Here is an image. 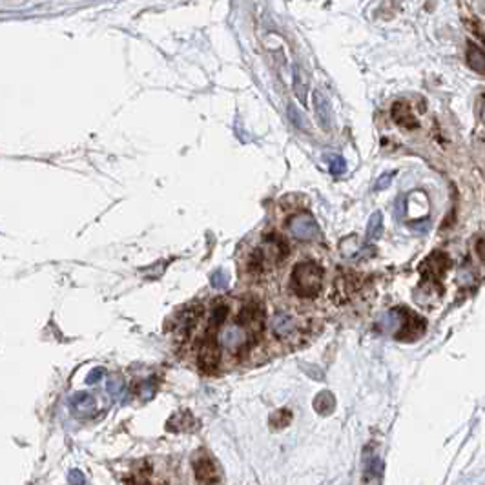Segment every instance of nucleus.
Wrapping results in <instances>:
<instances>
[{
  "label": "nucleus",
  "mask_w": 485,
  "mask_h": 485,
  "mask_svg": "<svg viewBox=\"0 0 485 485\" xmlns=\"http://www.w3.org/2000/svg\"><path fill=\"white\" fill-rule=\"evenodd\" d=\"M288 252V243L283 239L279 234H266L263 237L261 245L256 246L252 250L250 257H248V270L252 274H261L265 272L268 266H274L277 263H281L287 259Z\"/></svg>",
  "instance_id": "nucleus-1"
},
{
  "label": "nucleus",
  "mask_w": 485,
  "mask_h": 485,
  "mask_svg": "<svg viewBox=\"0 0 485 485\" xmlns=\"http://www.w3.org/2000/svg\"><path fill=\"white\" fill-rule=\"evenodd\" d=\"M323 287V266L316 261H299L292 268L290 290L299 298H314Z\"/></svg>",
  "instance_id": "nucleus-2"
},
{
  "label": "nucleus",
  "mask_w": 485,
  "mask_h": 485,
  "mask_svg": "<svg viewBox=\"0 0 485 485\" xmlns=\"http://www.w3.org/2000/svg\"><path fill=\"white\" fill-rule=\"evenodd\" d=\"M256 336L250 330L235 321L234 325H226L219 334H217V345L219 349L228 350L230 354H241L256 343Z\"/></svg>",
  "instance_id": "nucleus-3"
},
{
  "label": "nucleus",
  "mask_w": 485,
  "mask_h": 485,
  "mask_svg": "<svg viewBox=\"0 0 485 485\" xmlns=\"http://www.w3.org/2000/svg\"><path fill=\"white\" fill-rule=\"evenodd\" d=\"M237 323L250 330L252 334L259 338L265 330V308L257 301H248L243 305L239 316H237Z\"/></svg>",
  "instance_id": "nucleus-4"
},
{
  "label": "nucleus",
  "mask_w": 485,
  "mask_h": 485,
  "mask_svg": "<svg viewBox=\"0 0 485 485\" xmlns=\"http://www.w3.org/2000/svg\"><path fill=\"white\" fill-rule=\"evenodd\" d=\"M288 232L299 241H312L319 235V226L312 215L299 214L288 221Z\"/></svg>",
  "instance_id": "nucleus-5"
},
{
  "label": "nucleus",
  "mask_w": 485,
  "mask_h": 485,
  "mask_svg": "<svg viewBox=\"0 0 485 485\" xmlns=\"http://www.w3.org/2000/svg\"><path fill=\"white\" fill-rule=\"evenodd\" d=\"M193 473H195V478L203 485H217L219 484V473H217V467L212 462L206 453H197L193 456Z\"/></svg>",
  "instance_id": "nucleus-6"
},
{
  "label": "nucleus",
  "mask_w": 485,
  "mask_h": 485,
  "mask_svg": "<svg viewBox=\"0 0 485 485\" xmlns=\"http://www.w3.org/2000/svg\"><path fill=\"white\" fill-rule=\"evenodd\" d=\"M272 330L277 338L292 339L301 334V323L294 318L292 314L281 310V312L274 314V318H272Z\"/></svg>",
  "instance_id": "nucleus-7"
},
{
  "label": "nucleus",
  "mask_w": 485,
  "mask_h": 485,
  "mask_svg": "<svg viewBox=\"0 0 485 485\" xmlns=\"http://www.w3.org/2000/svg\"><path fill=\"white\" fill-rule=\"evenodd\" d=\"M230 316V307L226 301H215L210 310L208 321H206V338L217 339V334L226 327V319Z\"/></svg>",
  "instance_id": "nucleus-8"
},
{
  "label": "nucleus",
  "mask_w": 485,
  "mask_h": 485,
  "mask_svg": "<svg viewBox=\"0 0 485 485\" xmlns=\"http://www.w3.org/2000/svg\"><path fill=\"white\" fill-rule=\"evenodd\" d=\"M402 329L396 332V338L402 341H412V339L420 338L425 332V321L414 312H409L405 308H402Z\"/></svg>",
  "instance_id": "nucleus-9"
},
{
  "label": "nucleus",
  "mask_w": 485,
  "mask_h": 485,
  "mask_svg": "<svg viewBox=\"0 0 485 485\" xmlns=\"http://www.w3.org/2000/svg\"><path fill=\"white\" fill-rule=\"evenodd\" d=\"M221 363V349L215 339H204L203 347L199 350V365L204 371H214Z\"/></svg>",
  "instance_id": "nucleus-10"
},
{
  "label": "nucleus",
  "mask_w": 485,
  "mask_h": 485,
  "mask_svg": "<svg viewBox=\"0 0 485 485\" xmlns=\"http://www.w3.org/2000/svg\"><path fill=\"white\" fill-rule=\"evenodd\" d=\"M69 407H72V412L77 418H88L94 416L95 411H97V402H95V398L91 394L77 392L69 400Z\"/></svg>",
  "instance_id": "nucleus-11"
},
{
  "label": "nucleus",
  "mask_w": 485,
  "mask_h": 485,
  "mask_svg": "<svg viewBox=\"0 0 485 485\" xmlns=\"http://www.w3.org/2000/svg\"><path fill=\"white\" fill-rule=\"evenodd\" d=\"M449 268V259L442 252H434L433 256L425 259L422 266V272L427 276V279H440Z\"/></svg>",
  "instance_id": "nucleus-12"
},
{
  "label": "nucleus",
  "mask_w": 485,
  "mask_h": 485,
  "mask_svg": "<svg viewBox=\"0 0 485 485\" xmlns=\"http://www.w3.org/2000/svg\"><path fill=\"white\" fill-rule=\"evenodd\" d=\"M392 119L396 122L398 126L402 128H407V130H412V128H418V120L412 114V108L409 103L405 100H398L392 106Z\"/></svg>",
  "instance_id": "nucleus-13"
},
{
  "label": "nucleus",
  "mask_w": 485,
  "mask_h": 485,
  "mask_svg": "<svg viewBox=\"0 0 485 485\" xmlns=\"http://www.w3.org/2000/svg\"><path fill=\"white\" fill-rule=\"evenodd\" d=\"M314 105H316V114H318L319 125L329 130L330 122H332V111H330L329 100L325 99V95L321 94L319 89L314 91Z\"/></svg>",
  "instance_id": "nucleus-14"
},
{
  "label": "nucleus",
  "mask_w": 485,
  "mask_h": 485,
  "mask_svg": "<svg viewBox=\"0 0 485 485\" xmlns=\"http://www.w3.org/2000/svg\"><path fill=\"white\" fill-rule=\"evenodd\" d=\"M467 64L471 66V69L485 75V52L475 42H471L467 46Z\"/></svg>",
  "instance_id": "nucleus-15"
},
{
  "label": "nucleus",
  "mask_w": 485,
  "mask_h": 485,
  "mask_svg": "<svg viewBox=\"0 0 485 485\" xmlns=\"http://www.w3.org/2000/svg\"><path fill=\"white\" fill-rule=\"evenodd\" d=\"M294 94L298 95L303 105H307V83L303 80V72L298 64L294 66Z\"/></svg>",
  "instance_id": "nucleus-16"
},
{
  "label": "nucleus",
  "mask_w": 485,
  "mask_h": 485,
  "mask_svg": "<svg viewBox=\"0 0 485 485\" xmlns=\"http://www.w3.org/2000/svg\"><path fill=\"white\" fill-rule=\"evenodd\" d=\"M381 228H383V219H381L380 212L372 214V217L369 219V224H367V235L369 239H374L378 235L381 234Z\"/></svg>",
  "instance_id": "nucleus-17"
},
{
  "label": "nucleus",
  "mask_w": 485,
  "mask_h": 485,
  "mask_svg": "<svg viewBox=\"0 0 485 485\" xmlns=\"http://www.w3.org/2000/svg\"><path fill=\"white\" fill-rule=\"evenodd\" d=\"M314 405H316V409H318L319 412H329L330 409L334 407V398H332L330 392H321V394L316 398Z\"/></svg>",
  "instance_id": "nucleus-18"
},
{
  "label": "nucleus",
  "mask_w": 485,
  "mask_h": 485,
  "mask_svg": "<svg viewBox=\"0 0 485 485\" xmlns=\"http://www.w3.org/2000/svg\"><path fill=\"white\" fill-rule=\"evenodd\" d=\"M210 281H212V287H214V288H219V290H224V288L228 287V283H230L228 272H226V270H215L214 274H212V277H210Z\"/></svg>",
  "instance_id": "nucleus-19"
},
{
  "label": "nucleus",
  "mask_w": 485,
  "mask_h": 485,
  "mask_svg": "<svg viewBox=\"0 0 485 485\" xmlns=\"http://www.w3.org/2000/svg\"><path fill=\"white\" fill-rule=\"evenodd\" d=\"M329 168H330V173L334 175V177H339V175H343L345 170H347V162H345L343 157H332L329 161Z\"/></svg>",
  "instance_id": "nucleus-20"
},
{
  "label": "nucleus",
  "mask_w": 485,
  "mask_h": 485,
  "mask_svg": "<svg viewBox=\"0 0 485 485\" xmlns=\"http://www.w3.org/2000/svg\"><path fill=\"white\" fill-rule=\"evenodd\" d=\"M106 391L110 392L114 398H120L122 392H125V383L119 378H110V380L106 381Z\"/></svg>",
  "instance_id": "nucleus-21"
},
{
  "label": "nucleus",
  "mask_w": 485,
  "mask_h": 485,
  "mask_svg": "<svg viewBox=\"0 0 485 485\" xmlns=\"http://www.w3.org/2000/svg\"><path fill=\"white\" fill-rule=\"evenodd\" d=\"M290 418H292L290 411H287V409H285V411H279L277 414H274V416H272V423H274V425H277V427H285V425L290 422Z\"/></svg>",
  "instance_id": "nucleus-22"
},
{
  "label": "nucleus",
  "mask_w": 485,
  "mask_h": 485,
  "mask_svg": "<svg viewBox=\"0 0 485 485\" xmlns=\"http://www.w3.org/2000/svg\"><path fill=\"white\" fill-rule=\"evenodd\" d=\"M105 374H106L105 369H103V367H97V369H94V371L86 376V383H88V385H95L97 381H100L103 378H105Z\"/></svg>",
  "instance_id": "nucleus-23"
},
{
  "label": "nucleus",
  "mask_w": 485,
  "mask_h": 485,
  "mask_svg": "<svg viewBox=\"0 0 485 485\" xmlns=\"http://www.w3.org/2000/svg\"><path fill=\"white\" fill-rule=\"evenodd\" d=\"M288 114H290V119L294 120V125L299 126V128H305V125H303V119H301L303 115L299 114L298 110H296V106H294V105L288 106Z\"/></svg>",
  "instance_id": "nucleus-24"
},
{
  "label": "nucleus",
  "mask_w": 485,
  "mask_h": 485,
  "mask_svg": "<svg viewBox=\"0 0 485 485\" xmlns=\"http://www.w3.org/2000/svg\"><path fill=\"white\" fill-rule=\"evenodd\" d=\"M155 389H157V383H155V380L151 378L150 381H147V383H144V389H142V396L147 398V400H150V398L153 396V394H155Z\"/></svg>",
  "instance_id": "nucleus-25"
},
{
  "label": "nucleus",
  "mask_w": 485,
  "mask_h": 485,
  "mask_svg": "<svg viewBox=\"0 0 485 485\" xmlns=\"http://www.w3.org/2000/svg\"><path fill=\"white\" fill-rule=\"evenodd\" d=\"M69 482L74 485H84V476L80 471H72L69 473Z\"/></svg>",
  "instance_id": "nucleus-26"
},
{
  "label": "nucleus",
  "mask_w": 485,
  "mask_h": 485,
  "mask_svg": "<svg viewBox=\"0 0 485 485\" xmlns=\"http://www.w3.org/2000/svg\"><path fill=\"white\" fill-rule=\"evenodd\" d=\"M391 179H392V173H385V175H383V177H381L380 181H378L376 188H378V190H383V188L389 186V183H391Z\"/></svg>",
  "instance_id": "nucleus-27"
},
{
  "label": "nucleus",
  "mask_w": 485,
  "mask_h": 485,
  "mask_svg": "<svg viewBox=\"0 0 485 485\" xmlns=\"http://www.w3.org/2000/svg\"><path fill=\"white\" fill-rule=\"evenodd\" d=\"M476 250L480 254L482 261L485 263V237H478V241H476Z\"/></svg>",
  "instance_id": "nucleus-28"
}]
</instances>
